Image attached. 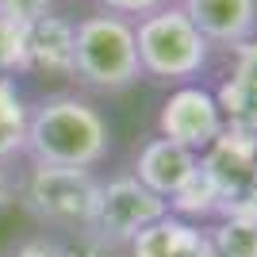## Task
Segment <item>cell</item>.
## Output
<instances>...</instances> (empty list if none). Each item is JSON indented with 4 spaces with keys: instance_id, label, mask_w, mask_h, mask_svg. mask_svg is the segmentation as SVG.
<instances>
[{
    "instance_id": "cell-1",
    "label": "cell",
    "mask_w": 257,
    "mask_h": 257,
    "mask_svg": "<svg viewBox=\"0 0 257 257\" xmlns=\"http://www.w3.org/2000/svg\"><path fill=\"white\" fill-rule=\"evenodd\" d=\"M111 154V123L81 92H50L31 104L27 119V165L50 169H100Z\"/></svg>"
},
{
    "instance_id": "cell-2",
    "label": "cell",
    "mask_w": 257,
    "mask_h": 257,
    "mask_svg": "<svg viewBox=\"0 0 257 257\" xmlns=\"http://www.w3.org/2000/svg\"><path fill=\"white\" fill-rule=\"evenodd\" d=\"M73 81L96 96H119L142 81L135 23L111 12H92L73 23Z\"/></svg>"
},
{
    "instance_id": "cell-3",
    "label": "cell",
    "mask_w": 257,
    "mask_h": 257,
    "mask_svg": "<svg viewBox=\"0 0 257 257\" xmlns=\"http://www.w3.org/2000/svg\"><path fill=\"white\" fill-rule=\"evenodd\" d=\"M135 46H139L142 77L169 88L196 85V77L211 62L207 39L192 27V20L181 12L177 0L135 23Z\"/></svg>"
},
{
    "instance_id": "cell-4",
    "label": "cell",
    "mask_w": 257,
    "mask_h": 257,
    "mask_svg": "<svg viewBox=\"0 0 257 257\" xmlns=\"http://www.w3.org/2000/svg\"><path fill=\"white\" fill-rule=\"evenodd\" d=\"M100 200V177L88 169H50V165H27L16 181V204L46 230L85 234L92 226Z\"/></svg>"
},
{
    "instance_id": "cell-5",
    "label": "cell",
    "mask_w": 257,
    "mask_h": 257,
    "mask_svg": "<svg viewBox=\"0 0 257 257\" xmlns=\"http://www.w3.org/2000/svg\"><path fill=\"white\" fill-rule=\"evenodd\" d=\"M169 211V204L154 196L146 184H139L131 173L123 177H111V181H100V200H96V215H92V226L85 234H92L96 242L111 249H127V242L139 234L142 226H150L154 219Z\"/></svg>"
},
{
    "instance_id": "cell-6",
    "label": "cell",
    "mask_w": 257,
    "mask_h": 257,
    "mask_svg": "<svg viewBox=\"0 0 257 257\" xmlns=\"http://www.w3.org/2000/svg\"><path fill=\"white\" fill-rule=\"evenodd\" d=\"M226 131L219 100L204 85H177L158 111V139H169L192 154H204Z\"/></svg>"
},
{
    "instance_id": "cell-7",
    "label": "cell",
    "mask_w": 257,
    "mask_h": 257,
    "mask_svg": "<svg viewBox=\"0 0 257 257\" xmlns=\"http://www.w3.org/2000/svg\"><path fill=\"white\" fill-rule=\"evenodd\" d=\"M200 165L211 173L215 188L223 196V215L246 200L257 188V139L242 131H223L219 139L200 154Z\"/></svg>"
},
{
    "instance_id": "cell-8",
    "label": "cell",
    "mask_w": 257,
    "mask_h": 257,
    "mask_svg": "<svg viewBox=\"0 0 257 257\" xmlns=\"http://www.w3.org/2000/svg\"><path fill=\"white\" fill-rule=\"evenodd\" d=\"M211 50H242L257 35V0H177Z\"/></svg>"
},
{
    "instance_id": "cell-9",
    "label": "cell",
    "mask_w": 257,
    "mask_h": 257,
    "mask_svg": "<svg viewBox=\"0 0 257 257\" xmlns=\"http://www.w3.org/2000/svg\"><path fill=\"white\" fill-rule=\"evenodd\" d=\"M196 161H200V154L184 150V146H177V142L150 139V142H142V150L135 154L131 177H135L139 184H146L154 196H161V200L169 204V196L188 181V173L196 169Z\"/></svg>"
},
{
    "instance_id": "cell-10",
    "label": "cell",
    "mask_w": 257,
    "mask_h": 257,
    "mask_svg": "<svg viewBox=\"0 0 257 257\" xmlns=\"http://www.w3.org/2000/svg\"><path fill=\"white\" fill-rule=\"evenodd\" d=\"M27 73L73 77V20L50 12L27 27Z\"/></svg>"
},
{
    "instance_id": "cell-11",
    "label": "cell",
    "mask_w": 257,
    "mask_h": 257,
    "mask_svg": "<svg viewBox=\"0 0 257 257\" xmlns=\"http://www.w3.org/2000/svg\"><path fill=\"white\" fill-rule=\"evenodd\" d=\"M204 246V226L184 223L177 215H161L150 226H142L139 234L127 242V257H192Z\"/></svg>"
},
{
    "instance_id": "cell-12",
    "label": "cell",
    "mask_w": 257,
    "mask_h": 257,
    "mask_svg": "<svg viewBox=\"0 0 257 257\" xmlns=\"http://www.w3.org/2000/svg\"><path fill=\"white\" fill-rule=\"evenodd\" d=\"M169 215H177L184 223H196V226L215 223V219L223 215V196H219L211 173H207L200 161H196V169L188 173V181L169 196Z\"/></svg>"
},
{
    "instance_id": "cell-13",
    "label": "cell",
    "mask_w": 257,
    "mask_h": 257,
    "mask_svg": "<svg viewBox=\"0 0 257 257\" xmlns=\"http://www.w3.org/2000/svg\"><path fill=\"white\" fill-rule=\"evenodd\" d=\"M27 119H31V100L23 96L16 77L0 73V165H12L16 158H23Z\"/></svg>"
},
{
    "instance_id": "cell-14",
    "label": "cell",
    "mask_w": 257,
    "mask_h": 257,
    "mask_svg": "<svg viewBox=\"0 0 257 257\" xmlns=\"http://www.w3.org/2000/svg\"><path fill=\"white\" fill-rule=\"evenodd\" d=\"M207 246L219 257H257V223L238 219V215H219L204 226Z\"/></svg>"
},
{
    "instance_id": "cell-15",
    "label": "cell",
    "mask_w": 257,
    "mask_h": 257,
    "mask_svg": "<svg viewBox=\"0 0 257 257\" xmlns=\"http://www.w3.org/2000/svg\"><path fill=\"white\" fill-rule=\"evenodd\" d=\"M0 73H27V27L23 23L0 20Z\"/></svg>"
},
{
    "instance_id": "cell-16",
    "label": "cell",
    "mask_w": 257,
    "mask_h": 257,
    "mask_svg": "<svg viewBox=\"0 0 257 257\" xmlns=\"http://www.w3.org/2000/svg\"><path fill=\"white\" fill-rule=\"evenodd\" d=\"M50 12H54V0H0V20L23 23V27H31L35 20H43Z\"/></svg>"
},
{
    "instance_id": "cell-17",
    "label": "cell",
    "mask_w": 257,
    "mask_h": 257,
    "mask_svg": "<svg viewBox=\"0 0 257 257\" xmlns=\"http://www.w3.org/2000/svg\"><path fill=\"white\" fill-rule=\"evenodd\" d=\"M4 257H69V253H65V242H58V238L31 234V238H20Z\"/></svg>"
},
{
    "instance_id": "cell-18",
    "label": "cell",
    "mask_w": 257,
    "mask_h": 257,
    "mask_svg": "<svg viewBox=\"0 0 257 257\" xmlns=\"http://www.w3.org/2000/svg\"><path fill=\"white\" fill-rule=\"evenodd\" d=\"M96 4H100V12H111V16H123V20L139 23L142 16L165 8V4H173V0H96Z\"/></svg>"
},
{
    "instance_id": "cell-19",
    "label": "cell",
    "mask_w": 257,
    "mask_h": 257,
    "mask_svg": "<svg viewBox=\"0 0 257 257\" xmlns=\"http://www.w3.org/2000/svg\"><path fill=\"white\" fill-rule=\"evenodd\" d=\"M230 77H238L242 85L257 88V35L242 46V50H234V73Z\"/></svg>"
},
{
    "instance_id": "cell-20",
    "label": "cell",
    "mask_w": 257,
    "mask_h": 257,
    "mask_svg": "<svg viewBox=\"0 0 257 257\" xmlns=\"http://www.w3.org/2000/svg\"><path fill=\"white\" fill-rule=\"evenodd\" d=\"M226 215H238V219H249V223H257V188L246 196V200H238V204L230 207Z\"/></svg>"
},
{
    "instance_id": "cell-21",
    "label": "cell",
    "mask_w": 257,
    "mask_h": 257,
    "mask_svg": "<svg viewBox=\"0 0 257 257\" xmlns=\"http://www.w3.org/2000/svg\"><path fill=\"white\" fill-rule=\"evenodd\" d=\"M16 200V181H12V173H8V165H0V211Z\"/></svg>"
},
{
    "instance_id": "cell-22",
    "label": "cell",
    "mask_w": 257,
    "mask_h": 257,
    "mask_svg": "<svg viewBox=\"0 0 257 257\" xmlns=\"http://www.w3.org/2000/svg\"><path fill=\"white\" fill-rule=\"evenodd\" d=\"M192 257H219V253H215V249H211V246H207V238H204V246L196 249V253H192Z\"/></svg>"
}]
</instances>
